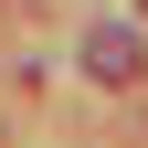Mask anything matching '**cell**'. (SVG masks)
Returning a JSON list of instances; mask_svg holds the SVG:
<instances>
[{"label": "cell", "mask_w": 148, "mask_h": 148, "mask_svg": "<svg viewBox=\"0 0 148 148\" xmlns=\"http://www.w3.org/2000/svg\"><path fill=\"white\" fill-rule=\"evenodd\" d=\"M95 74H138V42L127 32H95Z\"/></svg>", "instance_id": "6da1fadb"}]
</instances>
